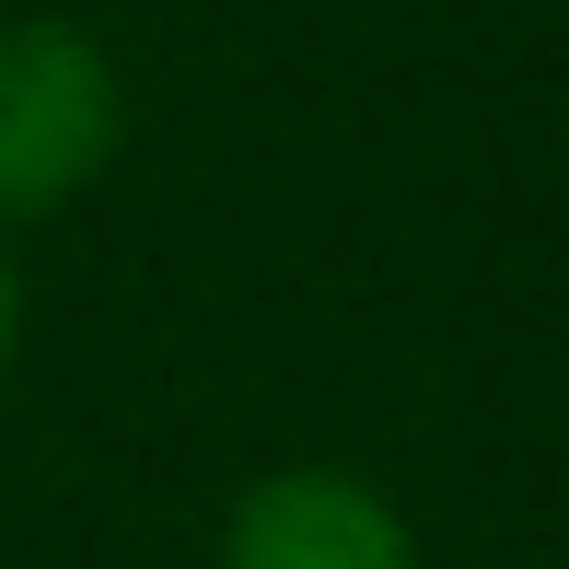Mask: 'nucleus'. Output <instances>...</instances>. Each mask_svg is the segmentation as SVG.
I'll use <instances>...</instances> for the list:
<instances>
[{
  "mask_svg": "<svg viewBox=\"0 0 569 569\" xmlns=\"http://www.w3.org/2000/svg\"><path fill=\"white\" fill-rule=\"evenodd\" d=\"M117 140H128V82L106 36L70 12H12L0 23V232L82 210Z\"/></svg>",
  "mask_w": 569,
  "mask_h": 569,
  "instance_id": "f257e3e1",
  "label": "nucleus"
},
{
  "mask_svg": "<svg viewBox=\"0 0 569 569\" xmlns=\"http://www.w3.org/2000/svg\"><path fill=\"white\" fill-rule=\"evenodd\" d=\"M221 569H430L396 488L349 465H268L221 511Z\"/></svg>",
  "mask_w": 569,
  "mask_h": 569,
  "instance_id": "f03ea898",
  "label": "nucleus"
},
{
  "mask_svg": "<svg viewBox=\"0 0 569 569\" xmlns=\"http://www.w3.org/2000/svg\"><path fill=\"white\" fill-rule=\"evenodd\" d=\"M12 338H23V279H12V256H0V372H12Z\"/></svg>",
  "mask_w": 569,
  "mask_h": 569,
  "instance_id": "7ed1b4c3",
  "label": "nucleus"
}]
</instances>
